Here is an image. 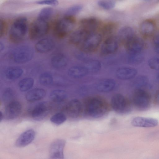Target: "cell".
Here are the masks:
<instances>
[{"mask_svg":"<svg viewBox=\"0 0 159 159\" xmlns=\"http://www.w3.org/2000/svg\"><path fill=\"white\" fill-rule=\"evenodd\" d=\"M148 79L145 76H142L138 77L135 80L134 84L138 88L144 86L148 83Z\"/></svg>","mask_w":159,"mask_h":159,"instance_id":"40","label":"cell"},{"mask_svg":"<svg viewBox=\"0 0 159 159\" xmlns=\"http://www.w3.org/2000/svg\"><path fill=\"white\" fill-rule=\"evenodd\" d=\"M51 62L52 66L54 68L60 69L66 65L67 60L66 56L63 54L58 53L52 57Z\"/></svg>","mask_w":159,"mask_h":159,"instance_id":"25","label":"cell"},{"mask_svg":"<svg viewBox=\"0 0 159 159\" xmlns=\"http://www.w3.org/2000/svg\"><path fill=\"white\" fill-rule=\"evenodd\" d=\"M4 46L2 44V43H0V51H2L3 49Z\"/></svg>","mask_w":159,"mask_h":159,"instance_id":"47","label":"cell"},{"mask_svg":"<svg viewBox=\"0 0 159 159\" xmlns=\"http://www.w3.org/2000/svg\"><path fill=\"white\" fill-rule=\"evenodd\" d=\"M75 22L73 16H65L58 20L53 29L54 35L59 39H63L72 30Z\"/></svg>","mask_w":159,"mask_h":159,"instance_id":"3","label":"cell"},{"mask_svg":"<svg viewBox=\"0 0 159 159\" xmlns=\"http://www.w3.org/2000/svg\"><path fill=\"white\" fill-rule=\"evenodd\" d=\"M39 83L43 85H48L53 82V78L51 74L48 72H44L41 74L39 79Z\"/></svg>","mask_w":159,"mask_h":159,"instance_id":"32","label":"cell"},{"mask_svg":"<svg viewBox=\"0 0 159 159\" xmlns=\"http://www.w3.org/2000/svg\"><path fill=\"white\" fill-rule=\"evenodd\" d=\"M148 65L151 69L159 70V57H155L150 58L148 61Z\"/></svg>","mask_w":159,"mask_h":159,"instance_id":"39","label":"cell"},{"mask_svg":"<svg viewBox=\"0 0 159 159\" xmlns=\"http://www.w3.org/2000/svg\"><path fill=\"white\" fill-rule=\"evenodd\" d=\"M155 26L154 23L148 20L143 22L140 27V30L141 34L145 36L151 35L154 32Z\"/></svg>","mask_w":159,"mask_h":159,"instance_id":"26","label":"cell"},{"mask_svg":"<svg viewBox=\"0 0 159 159\" xmlns=\"http://www.w3.org/2000/svg\"><path fill=\"white\" fill-rule=\"evenodd\" d=\"M65 141L62 139H57L51 144L49 149L50 158L61 159L64 158V149Z\"/></svg>","mask_w":159,"mask_h":159,"instance_id":"10","label":"cell"},{"mask_svg":"<svg viewBox=\"0 0 159 159\" xmlns=\"http://www.w3.org/2000/svg\"><path fill=\"white\" fill-rule=\"evenodd\" d=\"M155 52L159 54V45L155 46Z\"/></svg>","mask_w":159,"mask_h":159,"instance_id":"45","label":"cell"},{"mask_svg":"<svg viewBox=\"0 0 159 159\" xmlns=\"http://www.w3.org/2000/svg\"><path fill=\"white\" fill-rule=\"evenodd\" d=\"M116 29V25L113 23H109L103 26L100 33L102 38L104 37L105 39L110 36L113 35V33Z\"/></svg>","mask_w":159,"mask_h":159,"instance_id":"30","label":"cell"},{"mask_svg":"<svg viewBox=\"0 0 159 159\" xmlns=\"http://www.w3.org/2000/svg\"><path fill=\"white\" fill-rule=\"evenodd\" d=\"M22 110V106L20 103L13 100L7 104L5 108L7 117L9 119H13L18 116Z\"/></svg>","mask_w":159,"mask_h":159,"instance_id":"15","label":"cell"},{"mask_svg":"<svg viewBox=\"0 0 159 159\" xmlns=\"http://www.w3.org/2000/svg\"><path fill=\"white\" fill-rule=\"evenodd\" d=\"M90 33L82 28L77 30L70 35L68 39L69 42L73 45L80 46Z\"/></svg>","mask_w":159,"mask_h":159,"instance_id":"18","label":"cell"},{"mask_svg":"<svg viewBox=\"0 0 159 159\" xmlns=\"http://www.w3.org/2000/svg\"><path fill=\"white\" fill-rule=\"evenodd\" d=\"M98 5L102 8L106 10H110L114 8L115 2L112 0H100L98 2Z\"/></svg>","mask_w":159,"mask_h":159,"instance_id":"38","label":"cell"},{"mask_svg":"<svg viewBox=\"0 0 159 159\" xmlns=\"http://www.w3.org/2000/svg\"><path fill=\"white\" fill-rule=\"evenodd\" d=\"M87 114L91 117H102L108 111L109 106L105 100L99 97H93L88 99L85 104Z\"/></svg>","mask_w":159,"mask_h":159,"instance_id":"1","label":"cell"},{"mask_svg":"<svg viewBox=\"0 0 159 159\" xmlns=\"http://www.w3.org/2000/svg\"><path fill=\"white\" fill-rule=\"evenodd\" d=\"M111 105L115 111L120 114L127 113L131 110L129 101L124 96L119 93L115 94L112 97Z\"/></svg>","mask_w":159,"mask_h":159,"instance_id":"7","label":"cell"},{"mask_svg":"<svg viewBox=\"0 0 159 159\" xmlns=\"http://www.w3.org/2000/svg\"><path fill=\"white\" fill-rule=\"evenodd\" d=\"M23 72V70L20 67L16 66L11 67L6 70L5 75L8 79L14 80L20 77Z\"/></svg>","mask_w":159,"mask_h":159,"instance_id":"27","label":"cell"},{"mask_svg":"<svg viewBox=\"0 0 159 159\" xmlns=\"http://www.w3.org/2000/svg\"><path fill=\"white\" fill-rule=\"evenodd\" d=\"M84 66L89 73H94L98 71L101 67L100 62L97 60H91L87 61Z\"/></svg>","mask_w":159,"mask_h":159,"instance_id":"31","label":"cell"},{"mask_svg":"<svg viewBox=\"0 0 159 159\" xmlns=\"http://www.w3.org/2000/svg\"><path fill=\"white\" fill-rule=\"evenodd\" d=\"M34 83V80L32 78H24L21 80L18 83L19 89L22 92L26 91L33 87Z\"/></svg>","mask_w":159,"mask_h":159,"instance_id":"29","label":"cell"},{"mask_svg":"<svg viewBox=\"0 0 159 159\" xmlns=\"http://www.w3.org/2000/svg\"><path fill=\"white\" fill-rule=\"evenodd\" d=\"M28 30L26 18L22 17L16 19L12 23L9 31V38L12 43H18L22 41Z\"/></svg>","mask_w":159,"mask_h":159,"instance_id":"2","label":"cell"},{"mask_svg":"<svg viewBox=\"0 0 159 159\" xmlns=\"http://www.w3.org/2000/svg\"><path fill=\"white\" fill-rule=\"evenodd\" d=\"M135 35L133 29L129 26H125L119 31L117 37L120 43L125 45Z\"/></svg>","mask_w":159,"mask_h":159,"instance_id":"19","label":"cell"},{"mask_svg":"<svg viewBox=\"0 0 159 159\" xmlns=\"http://www.w3.org/2000/svg\"><path fill=\"white\" fill-rule=\"evenodd\" d=\"M102 38L100 33L96 32L90 33L80 45V50L87 53L94 52L101 43Z\"/></svg>","mask_w":159,"mask_h":159,"instance_id":"6","label":"cell"},{"mask_svg":"<svg viewBox=\"0 0 159 159\" xmlns=\"http://www.w3.org/2000/svg\"><path fill=\"white\" fill-rule=\"evenodd\" d=\"M158 123V121L156 119L140 116L134 118L131 121L132 125L134 126L144 128L155 127Z\"/></svg>","mask_w":159,"mask_h":159,"instance_id":"17","label":"cell"},{"mask_svg":"<svg viewBox=\"0 0 159 159\" xmlns=\"http://www.w3.org/2000/svg\"><path fill=\"white\" fill-rule=\"evenodd\" d=\"M81 5H76L71 7L68 9L65 13V16H72L80 12L83 9Z\"/></svg>","mask_w":159,"mask_h":159,"instance_id":"36","label":"cell"},{"mask_svg":"<svg viewBox=\"0 0 159 159\" xmlns=\"http://www.w3.org/2000/svg\"><path fill=\"white\" fill-rule=\"evenodd\" d=\"M36 3L39 5L55 6L58 4V0H40L36 2Z\"/></svg>","mask_w":159,"mask_h":159,"instance_id":"41","label":"cell"},{"mask_svg":"<svg viewBox=\"0 0 159 159\" xmlns=\"http://www.w3.org/2000/svg\"><path fill=\"white\" fill-rule=\"evenodd\" d=\"M48 21L37 18L32 24L29 30L30 39L35 40L45 35L49 30Z\"/></svg>","mask_w":159,"mask_h":159,"instance_id":"4","label":"cell"},{"mask_svg":"<svg viewBox=\"0 0 159 159\" xmlns=\"http://www.w3.org/2000/svg\"><path fill=\"white\" fill-rule=\"evenodd\" d=\"M154 100L155 103L159 106V90L155 94Z\"/></svg>","mask_w":159,"mask_h":159,"instance_id":"44","label":"cell"},{"mask_svg":"<svg viewBox=\"0 0 159 159\" xmlns=\"http://www.w3.org/2000/svg\"><path fill=\"white\" fill-rule=\"evenodd\" d=\"M89 73L84 66H73L68 70V74L70 77L75 78H81L86 76Z\"/></svg>","mask_w":159,"mask_h":159,"instance_id":"23","label":"cell"},{"mask_svg":"<svg viewBox=\"0 0 159 159\" xmlns=\"http://www.w3.org/2000/svg\"><path fill=\"white\" fill-rule=\"evenodd\" d=\"M50 109L49 104L47 102H43L37 104L32 111L33 119L37 121L43 119L49 113Z\"/></svg>","mask_w":159,"mask_h":159,"instance_id":"11","label":"cell"},{"mask_svg":"<svg viewBox=\"0 0 159 159\" xmlns=\"http://www.w3.org/2000/svg\"><path fill=\"white\" fill-rule=\"evenodd\" d=\"M14 97V93L13 91L10 88L6 89L4 91L2 99L4 102L7 103L13 101V99Z\"/></svg>","mask_w":159,"mask_h":159,"instance_id":"37","label":"cell"},{"mask_svg":"<svg viewBox=\"0 0 159 159\" xmlns=\"http://www.w3.org/2000/svg\"><path fill=\"white\" fill-rule=\"evenodd\" d=\"M124 46L128 54L138 53L143 49L144 43L141 39L135 36Z\"/></svg>","mask_w":159,"mask_h":159,"instance_id":"12","label":"cell"},{"mask_svg":"<svg viewBox=\"0 0 159 159\" xmlns=\"http://www.w3.org/2000/svg\"><path fill=\"white\" fill-rule=\"evenodd\" d=\"M35 136V133L34 130H27L19 136L16 142L15 145L18 147H25L34 140Z\"/></svg>","mask_w":159,"mask_h":159,"instance_id":"16","label":"cell"},{"mask_svg":"<svg viewBox=\"0 0 159 159\" xmlns=\"http://www.w3.org/2000/svg\"><path fill=\"white\" fill-rule=\"evenodd\" d=\"M46 92L42 88H35L29 91L25 95L27 101L33 102L43 98L46 96Z\"/></svg>","mask_w":159,"mask_h":159,"instance_id":"24","label":"cell"},{"mask_svg":"<svg viewBox=\"0 0 159 159\" xmlns=\"http://www.w3.org/2000/svg\"><path fill=\"white\" fill-rule=\"evenodd\" d=\"M3 117V115L2 111H0V122L2 120Z\"/></svg>","mask_w":159,"mask_h":159,"instance_id":"46","label":"cell"},{"mask_svg":"<svg viewBox=\"0 0 159 159\" xmlns=\"http://www.w3.org/2000/svg\"><path fill=\"white\" fill-rule=\"evenodd\" d=\"M4 22L0 20V36H2L5 33V27Z\"/></svg>","mask_w":159,"mask_h":159,"instance_id":"42","label":"cell"},{"mask_svg":"<svg viewBox=\"0 0 159 159\" xmlns=\"http://www.w3.org/2000/svg\"><path fill=\"white\" fill-rule=\"evenodd\" d=\"M55 43L53 40L49 38L41 39L36 44L35 48L37 52L45 53L51 51L54 48Z\"/></svg>","mask_w":159,"mask_h":159,"instance_id":"21","label":"cell"},{"mask_svg":"<svg viewBox=\"0 0 159 159\" xmlns=\"http://www.w3.org/2000/svg\"><path fill=\"white\" fill-rule=\"evenodd\" d=\"M34 55V50L31 47L27 46H22L14 51L12 57L15 62L22 63L30 61Z\"/></svg>","mask_w":159,"mask_h":159,"instance_id":"8","label":"cell"},{"mask_svg":"<svg viewBox=\"0 0 159 159\" xmlns=\"http://www.w3.org/2000/svg\"><path fill=\"white\" fill-rule=\"evenodd\" d=\"M120 43L116 36L114 35L106 38L100 48L101 55H107L115 53L118 50Z\"/></svg>","mask_w":159,"mask_h":159,"instance_id":"9","label":"cell"},{"mask_svg":"<svg viewBox=\"0 0 159 159\" xmlns=\"http://www.w3.org/2000/svg\"><path fill=\"white\" fill-rule=\"evenodd\" d=\"M137 70L135 68L129 66H122L116 71L117 78L122 80H127L134 78L137 75Z\"/></svg>","mask_w":159,"mask_h":159,"instance_id":"14","label":"cell"},{"mask_svg":"<svg viewBox=\"0 0 159 159\" xmlns=\"http://www.w3.org/2000/svg\"><path fill=\"white\" fill-rule=\"evenodd\" d=\"M116 85V83L114 79H105L98 81L96 84L95 88L99 92L107 93L113 90Z\"/></svg>","mask_w":159,"mask_h":159,"instance_id":"20","label":"cell"},{"mask_svg":"<svg viewBox=\"0 0 159 159\" xmlns=\"http://www.w3.org/2000/svg\"><path fill=\"white\" fill-rule=\"evenodd\" d=\"M67 113L70 117L76 118L79 116L82 111V106L80 101L76 99L70 100L66 106Z\"/></svg>","mask_w":159,"mask_h":159,"instance_id":"13","label":"cell"},{"mask_svg":"<svg viewBox=\"0 0 159 159\" xmlns=\"http://www.w3.org/2000/svg\"><path fill=\"white\" fill-rule=\"evenodd\" d=\"M157 80L158 83H159V74L157 75Z\"/></svg>","mask_w":159,"mask_h":159,"instance_id":"48","label":"cell"},{"mask_svg":"<svg viewBox=\"0 0 159 159\" xmlns=\"http://www.w3.org/2000/svg\"><path fill=\"white\" fill-rule=\"evenodd\" d=\"M53 9L50 7L43 8L39 12L37 18L48 21L52 15Z\"/></svg>","mask_w":159,"mask_h":159,"instance_id":"34","label":"cell"},{"mask_svg":"<svg viewBox=\"0 0 159 159\" xmlns=\"http://www.w3.org/2000/svg\"><path fill=\"white\" fill-rule=\"evenodd\" d=\"M80 24L82 29L92 33L96 32L99 23L96 18L89 17L81 19L80 20Z\"/></svg>","mask_w":159,"mask_h":159,"instance_id":"22","label":"cell"},{"mask_svg":"<svg viewBox=\"0 0 159 159\" xmlns=\"http://www.w3.org/2000/svg\"><path fill=\"white\" fill-rule=\"evenodd\" d=\"M128 61L132 64L139 63L142 62L143 57L141 53L128 54Z\"/></svg>","mask_w":159,"mask_h":159,"instance_id":"35","label":"cell"},{"mask_svg":"<svg viewBox=\"0 0 159 159\" xmlns=\"http://www.w3.org/2000/svg\"><path fill=\"white\" fill-rule=\"evenodd\" d=\"M49 97L52 101L60 103L65 100L67 97V95L65 91L62 90L57 89L51 92Z\"/></svg>","mask_w":159,"mask_h":159,"instance_id":"28","label":"cell"},{"mask_svg":"<svg viewBox=\"0 0 159 159\" xmlns=\"http://www.w3.org/2000/svg\"><path fill=\"white\" fill-rule=\"evenodd\" d=\"M153 42L155 46L159 45V33L156 34L154 37Z\"/></svg>","mask_w":159,"mask_h":159,"instance_id":"43","label":"cell"},{"mask_svg":"<svg viewBox=\"0 0 159 159\" xmlns=\"http://www.w3.org/2000/svg\"><path fill=\"white\" fill-rule=\"evenodd\" d=\"M51 121L56 125H59L66 120V116L63 113H57L52 116L50 119Z\"/></svg>","mask_w":159,"mask_h":159,"instance_id":"33","label":"cell"},{"mask_svg":"<svg viewBox=\"0 0 159 159\" xmlns=\"http://www.w3.org/2000/svg\"><path fill=\"white\" fill-rule=\"evenodd\" d=\"M133 100L135 106L141 111L148 109L151 105L150 95L147 92L141 88H137L135 90Z\"/></svg>","mask_w":159,"mask_h":159,"instance_id":"5","label":"cell"}]
</instances>
